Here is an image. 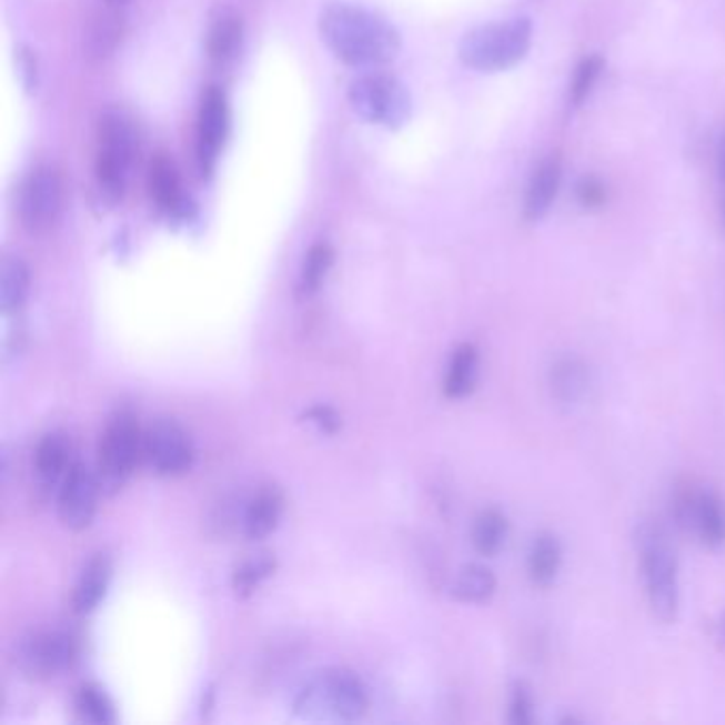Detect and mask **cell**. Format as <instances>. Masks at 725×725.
I'll return each instance as SVG.
<instances>
[{"label": "cell", "mask_w": 725, "mask_h": 725, "mask_svg": "<svg viewBox=\"0 0 725 725\" xmlns=\"http://www.w3.org/2000/svg\"><path fill=\"white\" fill-rule=\"evenodd\" d=\"M320 34L325 48L341 62L355 69H375L399 58L401 32L373 11L334 2L320 16Z\"/></svg>", "instance_id": "obj_1"}, {"label": "cell", "mask_w": 725, "mask_h": 725, "mask_svg": "<svg viewBox=\"0 0 725 725\" xmlns=\"http://www.w3.org/2000/svg\"><path fill=\"white\" fill-rule=\"evenodd\" d=\"M634 545L653 617L662 624H675L681 611V583L678 560L666 527L653 520L638 522L634 527Z\"/></svg>", "instance_id": "obj_2"}, {"label": "cell", "mask_w": 725, "mask_h": 725, "mask_svg": "<svg viewBox=\"0 0 725 725\" xmlns=\"http://www.w3.org/2000/svg\"><path fill=\"white\" fill-rule=\"evenodd\" d=\"M369 708V692L350 668L311 676L294 698V713L309 722H355Z\"/></svg>", "instance_id": "obj_3"}, {"label": "cell", "mask_w": 725, "mask_h": 725, "mask_svg": "<svg viewBox=\"0 0 725 725\" xmlns=\"http://www.w3.org/2000/svg\"><path fill=\"white\" fill-rule=\"evenodd\" d=\"M534 26L520 16L504 22L476 26L460 41L457 56L464 67L479 73H501L517 67L532 48Z\"/></svg>", "instance_id": "obj_4"}, {"label": "cell", "mask_w": 725, "mask_h": 725, "mask_svg": "<svg viewBox=\"0 0 725 725\" xmlns=\"http://www.w3.org/2000/svg\"><path fill=\"white\" fill-rule=\"evenodd\" d=\"M137 158V134L130 120L120 111H107L97 134V181L107 201L124 197L130 171Z\"/></svg>", "instance_id": "obj_5"}, {"label": "cell", "mask_w": 725, "mask_h": 725, "mask_svg": "<svg viewBox=\"0 0 725 725\" xmlns=\"http://www.w3.org/2000/svg\"><path fill=\"white\" fill-rule=\"evenodd\" d=\"M145 432L137 422L134 413L128 409L115 411L102 432L99 445V483L102 494H113L134 473L139 460L143 457Z\"/></svg>", "instance_id": "obj_6"}, {"label": "cell", "mask_w": 725, "mask_h": 725, "mask_svg": "<svg viewBox=\"0 0 725 725\" xmlns=\"http://www.w3.org/2000/svg\"><path fill=\"white\" fill-rule=\"evenodd\" d=\"M671 515L685 534L698 538L708 550L725 545V501L713 487L692 481L678 483L671 499Z\"/></svg>", "instance_id": "obj_7"}, {"label": "cell", "mask_w": 725, "mask_h": 725, "mask_svg": "<svg viewBox=\"0 0 725 725\" xmlns=\"http://www.w3.org/2000/svg\"><path fill=\"white\" fill-rule=\"evenodd\" d=\"M351 109L369 124L401 128L411 118V94L396 77L366 73L351 81Z\"/></svg>", "instance_id": "obj_8"}, {"label": "cell", "mask_w": 725, "mask_h": 725, "mask_svg": "<svg viewBox=\"0 0 725 725\" xmlns=\"http://www.w3.org/2000/svg\"><path fill=\"white\" fill-rule=\"evenodd\" d=\"M62 211V179L48 164L37 167L26 177L20 192V218L30 234H46Z\"/></svg>", "instance_id": "obj_9"}, {"label": "cell", "mask_w": 725, "mask_h": 725, "mask_svg": "<svg viewBox=\"0 0 725 725\" xmlns=\"http://www.w3.org/2000/svg\"><path fill=\"white\" fill-rule=\"evenodd\" d=\"M77 645L62 630H39L28 634L18 645V666L30 678L60 675L75 662Z\"/></svg>", "instance_id": "obj_10"}, {"label": "cell", "mask_w": 725, "mask_h": 725, "mask_svg": "<svg viewBox=\"0 0 725 725\" xmlns=\"http://www.w3.org/2000/svg\"><path fill=\"white\" fill-rule=\"evenodd\" d=\"M143 457L162 476H181L194 466V445L175 420H158L145 430Z\"/></svg>", "instance_id": "obj_11"}, {"label": "cell", "mask_w": 725, "mask_h": 725, "mask_svg": "<svg viewBox=\"0 0 725 725\" xmlns=\"http://www.w3.org/2000/svg\"><path fill=\"white\" fill-rule=\"evenodd\" d=\"M101 483L97 473L85 464L75 462L69 475L58 487V515L60 522L73 532H81L92 524L99 506Z\"/></svg>", "instance_id": "obj_12"}, {"label": "cell", "mask_w": 725, "mask_h": 725, "mask_svg": "<svg viewBox=\"0 0 725 725\" xmlns=\"http://www.w3.org/2000/svg\"><path fill=\"white\" fill-rule=\"evenodd\" d=\"M230 125V111L225 94L218 85H209L202 92L197 125V155L204 175H209L218 162V153L224 145Z\"/></svg>", "instance_id": "obj_13"}, {"label": "cell", "mask_w": 725, "mask_h": 725, "mask_svg": "<svg viewBox=\"0 0 725 725\" xmlns=\"http://www.w3.org/2000/svg\"><path fill=\"white\" fill-rule=\"evenodd\" d=\"M562 185V158L557 153L547 155L530 177L525 188L524 220L530 224L541 222L553 207Z\"/></svg>", "instance_id": "obj_14"}, {"label": "cell", "mask_w": 725, "mask_h": 725, "mask_svg": "<svg viewBox=\"0 0 725 725\" xmlns=\"http://www.w3.org/2000/svg\"><path fill=\"white\" fill-rule=\"evenodd\" d=\"M590 366L585 360L576 353H564L553 360L547 385H550L551 399L557 404H576L590 390Z\"/></svg>", "instance_id": "obj_15"}, {"label": "cell", "mask_w": 725, "mask_h": 725, "mask_svg": "<svg viewBox=\"0 0 725 725\" xmlns=\"http://www.w3.org/2000/svg\"><path fill=\"white\" fill-rule=\"evenodd\" d=\"M564 564V547L557 534H553L550 530L538 532L530 547H527V555H525V573L527 578L534 587H551Z\"/></svg>", "instance_id": "obj_16"}, {"label": "cell", "mask_w": 725, "mask_h": 725, "mask_svg": "<svg viewBox=\"0 0 725 725\" xmlns=\"http://www.w3.org/2000/svg\"><path fill=\"white\" fill-rule=\"evenodd\" d=\"M73 464L71 441L62 432H51L43 436L34 451V471L46 487H60Z\"/></svg>", "instance_id": "obj_17"}, {"label": "cell", "mask_w": 725, "mask_h": 725, "mask_svg": "<svg viewBox=\"0 0 725 725\" xmlns=\"http://www.w3.org/2000/svg\"><path fill=\"white\" fill-rule=\"evenodd\" d=\"M283 515V494L275 485L262 487L243 511V532L250 541H262L276 530Z\"/></svg>", "instance_id": "obj_18"}, {"label": "cell", "mask_w": 725, "mask_h": 725, "mask_svg": "<svg viewBox=\"0 0 725 725\" xmlns=\"http://www.w3.org/2000/svg\"><path fill=\"white\" fill-rule=\"evenodd\" d=\"M148 188H150L151 201L155 202L162 211L167 213L183 211L185 199L181 192V179L175 162L169 153H158L151 160Z\"/></svg>", "instance_id": "obj_19"}, {"label": "cell", "mask_w": 725, "mask_h": 725, "mask_svg": "<svg viewBox=\"0 0 725 725\" xmlns=\"http://www.w3.org/2000/svg\"><path fill=\"white\" fill-rule=\"evenodd\" d=\"M111 560L109 555L99 553L94 555L81 571L79 581H77L75 592H73V608L79 615L92 613L101 604L109 583H111Z\"/></svg>", "instance_id": "obj_20"}, {"label": "cell", "mask_w": 725, "mask_h": 725, "mask_svg": "<svg viewBox=\"0 0 725 725\" xmlns=\"http://www.w3.org/2000/svg\"><path fill=\"white\" fill-rule=\"evenodd\" d=\"M481 355L473 343H462L451 353L450 366L445 373V396L451 401H462L475 392L479 381Z\"/></svg>", "instance_id": "obj_21"}, {"label": "cell", "mask_w": 725, "mask_h": 725, "mask_svg": "<svg viewBox=\"0 0 725 725\" xmlns=\"http://www.w3.org/2000/svg\"><path fill=\"white\" fill-rule=\"evenodd\" d=\"M241 41H243V20L230 9L220 11V16L213 18L207 34L209 58L218 64L230 62L241 48Z\"/></svg>", "instance_id": "obj_22"}, {"label": "cell", "mask_w": 725, "mask_h": 725, "mask_svg": "<svg viewBox=\"0 0 725 725\" xmlns=\"http://www.w3.org/2000/svg\"><path fill=\"white\" fill-rule=\"evenodd\" d=\"M499 578L483 564H466L451 585L453 598L464 604H485L494 598Z\"/></svg>", "instance_id": "obj_23"}, {"label": "cell", "mask_w": 725, "mask_h": 725, "mask_svg": "<svg viewBox=\"0 0 725 725\" xmlns=\"http://www.w3.org/2000/svg\"><path fill=\"white\" fill-rule=\"evenodd\" d=\"M508 517L504 515V511L496 506L483 508L471 527V541L476 553L485 557H494L496 553H501L508 538Z\"/></svg>", "instance_id": "obj_24"}, {"label": "cell", "mask_w": 725, "mask_h": 725, "mask_svg": "<svg viewBox=\"0 0 725 725\" xmlns=\"http://www.w3.org/2000/svg\"><path fill=\"white\" fill-rule=\"evenodd\" d=\"M30 294V271L22 258L7 255L0 271V306L4 315L18 313Z\"/></svg>", "instance_id": "obj_25"}, {"label": "cell", "mask_w": 725, "mask_h": 725, "mask_svg": "<svg viewBox=\"0 0 725 725\" xmlns=\"http://www.w3.org/2000/svg\"><path fill=\"white\" fill-rule=\"evenodd\" d=\"M77 717L85 724H115V708L109 694L99 683H85L79 687L75 698Z\"/></svg>", "instance_id": "obj_26"}, {"label": "cell", "mask_w": 725, "mask_h": 725, "mask_svg": "<svg viewBox=\"0 0 725 725\" xmlns=\"http://www.w3.org/2000/svg\"><path fill=\"white\" fill-rule=\"evenodd\" d=\"M334 264V250L328 243L313 245L304 255L301 269V292L304 296L315 294Z\"/></svg>", "instance_id": "obj_27"}, {"label": "cell", "mask_w": 725, "mask_h": 725, "mask_svg": "<svg viewBox=\"0 0 725 725\" xmlns=\"http://www.w3.org/2000/svg\"><path fill=\"white\" fill-rule=\"evenodd\" d=\"M602 71H604V58L598 53L585 56L576 64L575 75H573L571 88H568V104L573 109L583 107L585 101L592 97V92H594V88H596V83L601 79Z\"/></svg>", "instance_id": "obj_28"}, {"label": "cell", "mask_w": 725, "mask_h": 725, "mask_svg": "<svg viewBox=\"0 0 725 725\" xmlns=\"http://www.w3.org/2000/svg\"><path fill=\"white\" fill-rule=\"evenodd\" d=\"M275 557L269 555V553L255 555V557H251L248 562H243L234 571V575H232V587H234L236 596H241V598L251 596L255 592V587H260V583L264 578H269V576L275 573Z\"/></svg>", "instance_id": "obj_29"}, {"label": "cell", "mask_w": 725, "mask_h": 725, "mask_svg": "<svg viewBox=\"0 0 725 725\" xmlns=\"http://www.w3.org/2000/svg\"><path fill=\"white\" fill-rule=\"evenodd\" d=\"M120 39H122V18L113 11H102L90 26L88 48L92 51V56L104 58L115 50Z\"/></svg>", "instance_id": "obj_30"}, {"label": "cell", "mask_w": 725, "mask_h": 725, "mask_svg": "<svg viewBox=\"0 0 725 725\" xmlns=\"http://www.w3.org/2000/svg\"><path fill=\"white\" fill-rule=\"evenodd\" d=\"M534 689L524 678H515L508 687V722L513 725H530L534 722Z\"/></svg>", "instance_id": "obj_31"}, {"label": "cell", "mask_w": 725, "mask_h": 725, "mask_svg": "<svg viewBox=\"0 0 725 725\" xmlns=\"http://www.w3.org/2000/svg\"><path fill=\"white\" fill-rule=\"evenodd\" d=\"M576 202L585 209V211H598L602 209L606 201H608V192L606 185L602 183L598 177H581L575 185Z\"/></svg>", "instance_id": "obj_32"}, {"label": "cell", "mask_w": 725, "mask_h": 725, "mask_svg": "<svg viewBox=\"0 0 725 725\" xmlns=\"http://www.w3.org/2000/svg\"><path fill=\"white\" fill-rule=\"evenodd\" d=\"M304 417L311 422V424L318 425L322 432L325 434H334L339 427H341V417L339 413L332 409V406H325V404H315L311 406Z\"/></svg>", "instance_id": "obj_33"}, {"label": "cell", "mask_w": 725, "mask_h": 725, "mask_svg": "<svg viewBox=\"0 0 725 725\" xmlns=\"http://www.w3.org/2000/svg\"><path fill=\"white\" fill-rule=\"evenodd\" d=\"M18 67H20V75H22L26 90L28 92L37 90V60H34V56L28 50H20Z\"/></svg>", "instance_id": "obj_34"}, {"label": "cell", "mask_w": 725, "mask_h": 725, "mask_svg": "<svg viewBox=\"0 0 725 725\" xmlns=\"http://www.w3.org/2000/svg\"><path fill=\"white\" fill-rule=\"evenodd\" d=\"M711 636L725 651V608L713 620V624H711Z\"/></svg>", "instance_id": "obj_35"}, {"label": "cell", "mask_w": 725, "mask_h": 725, "mask_svg": "<svg viewBox=\"0 0 725 725\" xmlns=\"http://www.w3.org/2000/svg\"><path fill=\"white\" fill-rule=\"evenodd\" d=\"M722 175H724L725 179V139H724V148H722Z\"/></svg>", "instance_id": "obj_36"}, {"label": "cell", "mask_w": 725, "mask_h": 725, "mask_svg": "<svg viewBox=\"0 0 725 725\" xmlns=\"http://www.w3.org/2000/svg\"><path fill=\"white\" fill-rule=\"evenodd\" d=\"M111 4H124V2H128V0H109Z\"/></svg>", "instance_id": "obj_37"}]
</instances>
